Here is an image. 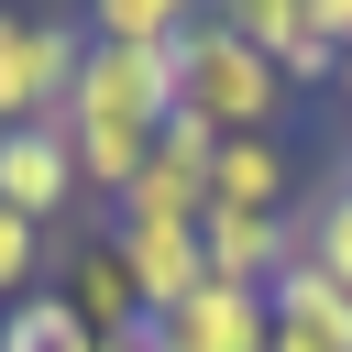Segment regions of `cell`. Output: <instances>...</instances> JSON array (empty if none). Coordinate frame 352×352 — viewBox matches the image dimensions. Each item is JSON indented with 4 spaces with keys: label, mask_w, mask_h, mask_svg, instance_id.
I'll return each instance as SVG.
<instances>
[{
    "label": "cell",
    "mask_w": 352,
    "mask_h": 352,
    "mask_svg": "<svg viewBox=\"0 0 352 352\" xmlns=\"http://www.w3.org/2000/svg\"><path fill=\"white\" fill-rule=\"evenodd\" d=\"M209 209H253V220H286L297 209V154L275 132H242L209 154Z\"/></svg>",
    "instance_id": "cell-10"
},
{
    "label": "cell",
    "mask_w": 352,
    "mask_h": 352,
    "mask_svg": "<svg viewBox=\"0 0 352 352\" xmlns=\"http://www.w3.org/2000/svg\"><path fill=\"white\" fill-rule=\"evenodd\" d=\"M220 22H231V33H242V44H253V55L275 66V77H286V99H297V88H330V77H341V55L319 44L308 0H231Z\"/></svg>",
    "instance_id": "cell-8"
},
{
    "label": "cell",
    "mask_w": 352,
    "mask_h": 352,
    "mask_svg": "<svg viewBox=\"0 0 352 352\" xmlns=\"http://www.w3.org/2000/svg\"><path fill=\"white\" fill-rule=\"evenodd\" d=\"M209 154H220V143L176 110V121L154 132V154H143V176L121 187L110 220H209Z\"/></svg>",
    "instance_id": "cell-4"
},
{
    "label": "cell",
    "mask_w": 352,
    "mask_h": 352,
    "mask_svg": "<svg viewBox=\"0 0 352 352\" xmlns=\"http://www.w3.org/2000/svg\"><path fill=\"white\" fill-rule=\"evenodd\" d=\"M341 187H352V154H341Z\"/></svg>",
    "instance_id": "cell-18"
},
{
    "label": "cell",
    "mask_w": 352,
    "mask_h": 352,
    "mask_svg": "<svg viewBox=\"0 0 352 352\" xmlns=\"http://www.w3.org/2000/svg\"><path fill=\"white\" fill-rule=\"evenodd\" d=\"M165 121H176V77H165V55L88 44V66H77L66 110H55V132H66V154H77V198H110V209H121V187L143 176V154H154Z\"/></svg>",
    "instance_id": "cell-1"
},
{
    "label": "cell",
    "mask_w": 352,
    "mask_h": 352,
    "mask_svg": "<svg viewBox=\"0 0 352 352\" xmlns=\"http://www.w3.org/2000/svg\"><path fill=\"white\" fill-rule=\"evenodd\" d=\"M0 209H22L33 231H55V220L77 209V154H66V132H55V121L0 132Z\"/></svg>",
    "instance_id": "cell-7"
},
{
    "label": "cell",
    "mask_w": 352,
    "mask_h": 352,
    "mask_svg": "<svg viewBox=\"0 0 352 352\" xmlns=\"http://www.w3.org/2000/svg\"><path fill=\"white\" fill-rule=\"evenodd\" d=\"M198 11L187 0H99L88 11V44H121V55H176V33H187Z\"/></svg>",
    "instance_id": "cell-14"
},
{
    "label": "cell",
    "mask_w": 352,
    "mask_h": 352,
    "mask_svg": "<svg viewBox=\"0 0 352 352\" xmlns=\"http://www.w3.org/2000/svg\"><path fill=\"white\" fill-rule=\"evenodd\" d=\"M330 110H341V154H352V55H341V77H330Z\"/></svg>",
    "instance_id": "cell-17"
},
{
    "label": "cell",
    "mask_w": 352,
    "mask_h": 352,
    "mask_svg": "<svg viewBox=\"0 0 352 352\" xmlns=\"http://www.w3.org/2000/svg\"><path fill=\"white\" fill-rule=\"evenodd\" d=\"M297 264H319V275L352 297V187H341V176L297 198Z\"/></svg>",
    "instance_id": "cell-13"
},
{
    "label": "cell",
    "mask_w": 352,
    "mask_h": 352,
    "mask_svg": "<svg viewBox=\"0 0 352 352\" xmlns=\"http://www.w3.org/2000/svg\"><path fill=\"white\" fill-rule=\"evenodd\" d=\"M88 66V22H55V11H0V132L22 121H55L66 88Z\"/></svg>",
    "instance_id": "cell-3"
},
{
    "label": "cell",
    "mask_w": 352,
    "mask_h": 352,
    "mask_svg": "<svg viewBox=\"0 0 352 352\" xmlns=\"http://www.w3.org/2000/svg\"><path fill=\"white\" fill-rule=\"evenodd\" d=\"M154 352H275V319H264V286H198L154 319Z\"/></svg>",
    "instance_id": "cell-6"
},
{
    "label": "cell",
    "mask_w": 352,
    "mask_h": 352,
    "mask_svg": "<svg viewBox=\"0 0 352 352\" xmlns=\"http://www.w3.org/2000/svg\"><path fill=\"white\" fill-rule=\"evenodd\" d=\"M0 352H99V341L77 330V308H66L55 286H33V297L0 308Z\"/></svg>",
    "instance_id": "cell-15"
},
{
    "label": "cell",
    "mask_w": 352,
    "mask_h": 352,
    "mask_svg": "<svg viewBox=\"0 0 352 352\" xmlns=\"http://www.w3.org/2000/svg\"><path fill=\"white\" fill-rule=\"evenodd\" d=\"M165 77H176V110L209 132V143H242V132H275V110H286V77L220 22V11H198L187 33H176V55H165Z\"/></svg>",
    "instance_id": "cell-2"
},
{
    "label": "cell",
    "mask_w": 352,
    "mask_h": 352,
    "mask_svg": "<svg viewBox=\"0 0 352 352\" xmlns=\"http://www.w3.org/2000/svg\"><path fill=\"white\" fill-rule=\"evenodd\" d=\"M264 319H275V352H352V297L319 264H286L264 286Z\"/></svg>",
    "instance_id": "cell-12"
},
{
    "label": "cell",
    "mask_w": 352,
    "mask_h": 352,
    "mask_svg": "<svg viewBox=\"0 0 352 352\" xmlns=\"http://www.w3.org/2000/svg\"><path fill=\"white\" fill-rule=\"evenodd\" d=\"M198 253H209V275H220V286H275V275L297 264V209H286V220L209 209V220H198Z\"/></svg>",
    "instance_id": "cell-11"
},
{
    "label": "cell",
    "mask_w": 352,
    "mask_h": 352,
    "mask_svg": "<svg viewBox=\"0 0 352 352\" xmlns=\"http://www.w3.org/2000/svg\"><path fill=\"white\" fill-rule=\"evenodd\" d=\"M110 253H121V275H132L143 319H165L176 297H198V286H209V253H198V220H110Z\"/></svg>",
    "instance_id": "cell-5"
},
{
    "label": "cell",
    "mask_w": 352,
    "mask_h": 352,
    "mask_svg": "<svg viewBox=\"0 0 352 352\" xmlns=\"http://www.w3.org/2000/svg\"><path fill=\"white\" fill-rule=\"evenodd\" d=\"M55 297L77 308V330H88V341H110V330H143V297H132V275H121L110 231H88V242H66V253H55Z\"/></svg>",
    "instance_id": "cell-9"
},
{
    "label": "cell",
    "mask_w": 352,
    "mask_h": 352,
    "mask_svg": "<svg viewBox=\"0 0 352 352\" xmlns=\"http://www.w3.org/2000/svg\"><path fill=\"white\" fill-rule=\"evenodd\" d=\"M33 286H55V231H33L22 209H0V308L33 297Z\"/></svg>",
    "instance_id": "cell-16"
}]
</instances>
